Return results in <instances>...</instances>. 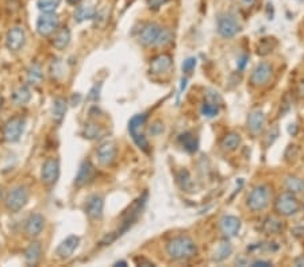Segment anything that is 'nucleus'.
I'll list each match as a JSON object with an SVG mask.
<instances>
[{"label": "nucleus", "instance_id": "obj_1", "mask_svg": "<svg viewBox=\"0 0 304 267\" xmlns=\"http://www.w3.org/2000/svg\"><path fill=\"white\" fill-rule=\"evenodd\" d=\"M146 200H148V193H144L140 198H136L135 201L131 204V206L123 213V216H122L121 228H118V231H115V232H111L108 233V235H105L104 239L100 242L101 246H108V244L113 243L114 240H117L118 236L123 235V232H126V231H127V229L135 223L138 216H140L141 212H142V209H144L145 204H146Z\"/></svg>", "mask_w": 304, "mask_h": 267}, {"label": "nucleus", "instance_id": "obj_2", "mask_svg": "<svg viewBox=\"0 0 304 267\" xmlns=\"http://www.w3.org/2000/svg\"><path fill=\"white\" fill-rule=\"evenodd\" d=\"M167 254L172 260L185 262V260L195 258L196 254H198V247L191 238L180 235V236H176L169 240L168 244H167Z\"/></svg>", "mask_w": 304, "mask_h": 267}, {"label": "nucleus", "instance_id": "obj_3", "mask_svg": "<svg viewBox=\"0 0 304 267\" xmlns=\"http://www.w3.org/2000/svg\"><path fill=\"white\" fill-rule=\"evenodd\" d=\"M146 115H135L129 122V132L135 144L145 153H149V142L144 134V126L146 123Z\"/></svg>", "mask_w": 304, "mask_h": 267}, {"label": "nucleus", "instance_id": "obj_4", "mask_svg": "<svg viewBox=\"0 0 304 267\" xmlns=\"http://www.w3.org/2000/svg\"><path fill=\"white\" fill-rule=\"evenodd\" d=\"M29 189L26 186H15L14 189L10 190L6 197V208L12 213H16L22 211L29 202Z\"/></svg>", "mask_w": 304, "mask_h": 267}, {"label": "nucleus", "instance_id": "obj_5", "mask_svg": "<svg viewBox=\"0 0 304 267\" xmlns=\"http://www.w3.org/2000/svg\"><path fill=\"white\" fill-rule=\"evenodd\" d=\"M270 201V190L266 185H257L247 196V206L253 212H260L268 206Z\"/></svg>", "mask_w": 304, "mask_h": 267}, {"label": "nucleus", "instance_id": "obj_6", "mask_svg": "<svg viewBox=\"0 0 304 267\" xmlns=\"http://www.w3.org/2000/svg\"><path fill=\"white\" fill-rule=\"evenodd\" d=\"M276 212L280 216H292L296 215L300 209V202L296 198V196L291 192H285V193L280 194L276 200L274 204Z\"/></svg>", "mask_w": 304, "mask_h": 267}, {"label": "nucleus", "instance_id": "obj_7", "mask_svg": "<svg viewBox=\"0 0 304 267\" xmlns=\"http://www.w3.org/2000/svg\"><path fill=\"white\" fill-rule=\"evenodd\" d=\"M26 127V120L22 116H14L6 122L3 127V138L10 143L18 142Z\"/></svg>", "mask_w": 304, "mask_h": 267}, {"label": "nucleus", "instance_id": "obj_8", "mask_svg": "<svg viewBox=\"0 0 304 267\" xmlns=\"http://www.w3.org/2000/svg\"><path fill=\"white\" fill-rule=\"evenodd\" d=\"M60 19L59 15L54 12H43L42 15L37 19V31L42 37H49L59 30Z\"/></svg>", "mask_w": 304, "mask_h": 267}, {"label": "nucleus", "instance_id": "obj_9", "mask_svg": "<svg viewBox=\"0 0 304 267\" xmlns=\"http://www.w3.org/2000/svg\"><path fill=\"white\" fill-rule=\"evenodd\" d=\"M84 212L91 220H101L104 212V200L100 194H92L86 200Z\"/></svg>", "mask_w": 304, "mask_h": 267}, {"label": "nucleus", "instance_id": "obj_10", "mask_svg": "<svg viewBox=\"0 0 304 267\" xmlns=\"http://www.w3.org/2000/svg\"><path fill=\"white\" fill-rule=\"evenodd\" d=\"M60 177V161L56 158H49L45 161L41 170V180L45 185H54Z\"/></svg>", "mask_w": 304, "mask_h": 267}, {"label": "nucleus", "instance_id": "obj_11", "mask_svg": "<svg viewBox=\"0 0 304 267\" xmlns=\"http://www.w3.org/2000/svg\"><path fill=\"white\" fill-rule=\"evenodd\" d=\"M273 69L266 62H261L254 68L253 73L250 76V84L253 86H264L272 80Z\"/></svg>", "mask_w": 304, "mask_h": 267}, {"label": "nucleus", "instance_id": "obj_12", "mask_svg": "<svg viewBox=\"0 0 304 267\" xmlns=\"http://www.w3.org/2000/svg\"><path fill=\"white\" fill-rule=\"evenodd\" d=\"M239 30L241 26L233 15H222L218 19V33L223 38H233Z\"/></svg>", "mask_w": 304, "mask_h": 267}, {"label": "nucleus", "instance_id": "obj_13", "mask_svg": "<svg viewBox=\"0 0 304 267\" xmlns=\"http://www.w3.org/2000/svg\"><path fill=\"white\" fill-rule=\"evenodd\" d=\"M95 175H96V169L92 165V162L91 161H82L80 167H78L76 178H74V185L78 186V188L88 185L94 181Z\"/></svg>", "mask_w": 304, "mask_h": 267}, {"label": "nucleus", "instance_id": "obj_14", "mask_svg": "<svg viewBox=\"0 0 304 267\" xmlns=\"http://www.w3.org/2000/svg\"><path fill=\"white\" fill-rule=\"evenodd\" d=\"M118 154L117 144L114 142H104L103 144L99 146V149L96 150V157L100 165L103 166H109L115 162Z\"/></svg>", "mask_w": 304, "mask_h": 267}, {"label": "nucleus", "instance_id": "obj_15", "mask_svg": "<svg viewBox=\"0 0 304 267\" xmlns=\"http://www.w3.org/2000/svg\"><path fill=\"white\" fill-rule=\"evenodd\" d=\"M219 229L225 238H234L237 236L238 232L241 231V220L235 216L227 215L223 216L219 221Z\"/></svg>", "mask_w": 304, "mask_h": 267}, {"label": "nucleus", "instance_id": "obj_16", "mask_svg": "<svg viewBox=\"0 0 304 267\" xmlns=\"http://www.w3.org/2000/svg\"><path fill=\"white\" fill-rule=\"evenodd\" d=\"M26 43V33L23 27H12L7 33L6 37V45L10 51H19Z\"/></svg>", "mask_w": 304, "mask_h": 267}, {"label": "nucleus", "instance_id": "obj_17", "mask_svg": "<svg viewBox=\"0 0 304 267\" xmlns=\"http://www.w3.org/2000/svg\"><path fill=\"white\" fill-rule=\"evenodd\" d=\"M78 244H80V238L76 236V235H70L67 239L63 240L59 244V247L56 248V255L59 256L60 259H68L77 250Z\"/></svg>", "mask_w": 304, "mask_h": 267}, {"label": "nucleus", "instance_id": "obj_18", "mask_svg": "<svg viewBox=\"0 0 304 267\" xmlns=\"http://www.w3.org/2000/svg\"><path fill=\"white\" fill-rule=\"evenodd\" d=\"M161 26H158L157 23H148L146 26H144V28L140 33V43L144 46H152L156 45L157 39L160 37L161 33Z\"/></svg>", "mask_w": 304, "mask_h": 267}, {"label": "nucleus", "instance_id": "obj_19", "mask_svg": "<svg viewBox=\"0 0 304 267\" xmlns=\"http://www.w3.org/2000/svg\"><path fill=\"white\" fill-rule=\"evenodd\" d=\"M265 127V115L261 109H254L247 116V130L253 135H260Z\"/></svg>", "mask_w": 304, "mask_h": 267}, {"label": "nucleus", "instance_id": "obj_20", "mask_svg": "<svg viewBox=\"0 0 304 267\" xmlns=\"http://www.w3.org/2000/svg\"><path fill=\"white\" fill-rule=\"evenodd\" d=\"M43 227H45V219H43V216H41L39 213H33V215H30L27 217V220H26L24 231L27 233V236L35 238L42 232Z\"/></svg>", "mask_w": 304, "mask_h": 267}, {"label": "nucleus", "instance_id": "obj_21", "mask_svg": "<svg viewBox=\"0 0 304 267\" xmlns=\"http://www.w3.org/2000/svg\"><path fill=\"white\" fill-rule=\"evenodd\" d=\"M172 57L169 54H160L150 62L149 70L152 74H164L172 68Z\"/></svg>", "mask_w": 304, "mask_h": 267}, {"label": "nucleus", "instance_id": "obj_22", "mask_svg": "<svg viewBox=\"0 0 304 267\" xmlns=\"http://www.w3.org/2000/svg\"><path fill=\"white\" fill-rule=\"evenodd\" d=\"M42 258V246L39 242H33L30 243L26 251H24V260L29 266H35Z\"/></svg>", "mask_w": 304, "mask_h": 267}, {"label": "nucleus", "instance_id": "obj_23", "mask_svg": "<svg viewBox=\"0 0 304 267\" xmlns=\"http://www.w3.org/2000/svg\"><path fill=\"white\" fill-rule=\"evenodd\" d=\"M96 16V8L91 4H84L77 7V10L74 11V20L77 23H82L86 20H92Z\"/></svg>", "mask_w": 304, "mask_h": 267}, {"label": "nucleus", "instance_id": "obj_24", "mask_svg": "<svg viewBox=\"0 0 304 267\" xmlns=\"http://www.w3.org/2000/svg\"><path fill=\"white\" fill-rule=\"evenodd\" d=\"M70 38H72V37H70L69 28L63 27V28H60V30L56 31L51 43H53V46H54L56 49H59V50H64V49H65V47L69 45Z\"/></svg>", "mask_w": 304, "mask_h": 267}, {"label": "nucleus", "instance_id": "obj_25", "mask_svg": "<svg viewBox=\"0 0 304 267\" xmlns=\"http://www.w3.org/2000/svg\"><path fill=\"white\" fill-rule=\"evenodd\" d=\"M231 252H233V246H231L230 242L227 240V238H225V239L218 244L216 250H215L212 260H215V262H222V260L227 259V258L231 255Z\"/></svg>", "mask_w": 304, "mask_h": 267}, {"label": "nucleus", "instance_id": "obj_26", "mask_svg": "<svg viewBox=\"0 0 304 267\" xmlns=\"http://www.w3.org/2000/svg\"><path fill=\"white\" fill-rule=\"evenodd\" d=\"M179 142L188 153H196L199 147V140L192 132H184L179 136Z\"/></svg>", "mask_w": 304, "mask_h": 267}, {"label": "nucleus", "instance_id": "obj_27", "mask_svg": "<svg viewBox=\"0 0 304 267\" xmlns=\"http://www.w3.org/2000/svg\"><path fill=\"white\" fill-rule=\"evenodd\" d=\"M68 105L67 101L59 97L53 101V107H51V112H53V119L57 122V123H61L63 119L65 117V113H67Z\"/></svg>", "mask_w": 304, "mask_h": 267}, {"label": "nucleus", "instance_id": "obj_28", "mask_svg": "<svg viewBox=\"0 0 304 267\" xmlns=\"http://www.w3.org/2000/svg\"><path fill=\"white\" fill-rule=\"evenodd\" d=\"M30 100H32V92L27 86H19L12 93V101L16 105H26Z\"/></svg>", "mask_w": 304, "mask_h": 267}, {"label": "nucleus", "instance_id": "obj_29", "mask_svg": "<svg viewBox=\"0 0 304 267\" xmlns=\"http://www.w3.org/2000/svg\"><path fill=\"white\" fill-rule=\"evenodd\" d=\"M284 185L287 188V190L293 194L303 193L304 192V180L295 177V175H288V177L285 178Z\"/></svg>", "mask_w": 304, "mask_h": 267}, {"label": "nucleus", "instance_id": "obj_30", "mask_svg": "<svg viewBox=\"0 0 304 267\" xmlns=\"http://www.w3.org/2000/svg\"><path fill=\"white\" fill-rule=\"evenodd\" d=\"M223 150L226 151H234L237 150L239 146H241V136L235 134V132H230L227 134L225 138L222 139V143H220Z\"/></svg>", "mask_w": 304, "mask_h": 267}, {"label": "nucleus", "instance_id": "obj_31", "mask_svg": "<svg viewBox=\"0 0 304 267\" xmlns=\"http://www.w3.org/2000/svg\"><path fill=\"white\" fill-rule=\"evenodd\" d=\"M43 73L38 64H33L27 70V82L30 85H38L42 81Z\"/></svg>", "mask_w": 304, "mask_h": 267}, {"label": "nucleus", "instance_id": "obj_32", "mask_svg": "<svg viewBox=\"0 0 304 267\" xmlns=\"http://www.w3.org/2000/svg\"><path fill=\"white\" fill-rule=\"evenodd\" d=\"M262 231L266 233V235H277L283 231V224H281L279 220H274L272 217L266 219L264 221V225H262Z\"/></svg>", "mask_w": 304, "mask_h": 267}, {"label": "nucleus", "instance_id": "obj_33", "mask_svg": "<svg viewBox=\"0 0 304 267\" xmlns=\"http://www.w3.org/2000/svg\"><path fill=\"white\" fill-rule=\"evenodd\" d=\"M60 4H61V0H38L37 7L42 12H54Z\"/></svg>", "mask_w": 304, "mask_h": 267}, {"label": "nucleus", "instance_id": "obj_34", "mask_svg": "<svg viewBox=\"0 0 304 267\" xmlns=\"http://www.w3.org/2000/svg\"><path fill=\"white\" fill-rule=\"evenodd\" d=\"M203 116L206 117H215L219 113V104L211 103V101H204L202 105Z\"/></svg>", "mask_w": 304, "mask_h": 267}, {"label": "nucleus", "instance_id": "obj_35", "mask_svg": "<svg viewBox=\"0 0 304 267\" xmlns=\"http://www.w3.org/2000/svg\"><path fill=\"white\" fill-rule=\"evenodd\" d=\"M101 135V128L99 127L98 124H86L84 126V138L88 139H96Z\"/></svg>", "mask_w": 304, "mask_h": 267}, {"label": "nucleus", "instance_id": "obj_36", "mask_svg": "<svg viewBox=\"0 0 304 267\" xmlns=\"http://www.w3.org/2000/svg\"><path fill=\"white\" fill-rule=\"evenodd\" d=\"M177 182L179 185L181 186V189L184 190H189L192 186V180L189 177V173L187 170H180L179 174H177Z\"/></svg>", "mask_w": 304, "mask_h": 267}, {"label": "nucleus", "instance_id": "obj_37", "mask_svg": "<svg viewBox=\"0 0 304 267\" xmlns=\"http://www.w3.org/2000/svg\"><path fill=\"white\" fill-rule=\"evenodd\" d=\"M272 42H274V39H273V38L262 39L261 43L258 45V50H257L258 54H261V55L269 54L270 51H272L273 47L276 46V43H273V45H270V43H272Z\"/></svg>", "mask_w": 304, "mask_h": 267}, {"label": "nucleus", "instance_id": "obj_38", "mask_svg": "<svg viewBox=\"0 0 304 267\" xmlns=\"http://www.w3.org/2000/svg\"><path fill=\"white\" fill-rule=\"evenodd\" d=\"M172 39H173V34H172V31L169 28H161L160 37L157 39L156 45L157 46H167L168 43L172 42Z\"/></svg>", "mask_w": 304, "mask_h": 267}, {"label": "nucleus", "instance_id": "obj_39", "mask_svg": "<svg viewBox=\"0 0 304 267\" xmlns=\"http://www.w3.org/2000/svg\"><path fill=\"white\" fill-rule=\"evenodd\" d=\"M181 68H183L184 73H187V74L192 73V72H194V69L196 68V58H194V57H189V58H187L185 61L183 62Z\"/></svg>", "mask_w": 304, "mask_h": 267}, {"label": "nucleus", "instance_id": "obj_40", "mask_svg": "<svg viewBox=\"0 0 304 267\" xmlns=\"http://www.w3.org/2000/svg\"><path fill=\"white\" fill-rule=\"evenodd\" d=\"M169 0H148L149 7L153 8V10H157V8H160L162 4L168 3Z\"/></svg>", "mask_w": 304, "mask_h": 267}, {"label": "nucleus", "instance_id": "obj_41", "mask_svg": "<svg viewBox=\"0 0 304 267\" xmlns=\"http://www.w3.org/2000/svg\"><path fill=\"white\" fill-rule=\"evenodd\" d=\"M135 263L141 264V266H154V263H153V262L144 259V258H136Z\"/></svg>", "mask_w": 304, "mask_h": 267}, {"label": "nucleus", "instance_id": "obj_42", "mask_svg": "<svg viewBox=\"0 0 304 267\" xmlns=\"http://www.w3.org/2000/svg\"><path fill=\"white\" fill-rule=\"evenodd\" d=\"M252 266H272V263L268 262V260H256Z\"/></svg>", "mask_w": 304, "mask_h": 267}, {"label": "nucleus", "instance_id": "obj_43", "mask_svg": "<svg viewBox=\"0 0 304 267\" xmlns=\"http://www.w3.org/2000/svg\"><path fill=\"white\" fill-rule=\"evenodd\" d=\"M257 0H241V3L245 6V7H252Z\"/></svg>", "mask_w": 304, "mask_h": 267}, {"label": "nucleus", "instance_id": "obj_44", "mask_svg": "<svg viewBox=\"0 0 304 267\" xmlns=\"http://www.w3.org/2000/svg\"><path fill=\"white\" fill-rule=\"evenodd\" d=\"M94 89H98V91H100V84H99V85H95ZM90 99H94V100H98L99 95H96V93H94V92H91Z\"/></svg>", "mask_w": 304, "mask_h": 267}, {"label": "nucleus", "instance_id": "obj_45", "mask_svg": "<svg viewBox=\"0 0 304 267\" xmlns=\"http://www.w3.org/2000/svg\"><path fill=\"white\" fill-rule=\"evenodd\" d=\"M246 60H247V55H243L239 61H241V65H239V69H243L246 65Z\"/></svg>", "mask_w": 304, "mask_h": 267}, {"label": "nucleus", "instance_id": "obj_46", "mask_svg": "<svg viewBox=\"0 0 304 267\" xmlns=\"http://www.w3.org/2000/svg\"><path fill=\"white\" fill-rule=\"evenodd\" d=\"M68 3L70 4V6H76V4H78L81 0H67Z\"/></svg>", "mask_w": 304, "mask_h": 267}, {"label": "nucleus", "instance_id": "obj_47", "mask_svg": "<svg viewBox=\"0 0 304 267\" xmlns=\"http://www.w3.org/2000/svg\"><path fill=\"white\" fill-rule=\"evenodd\" d=\"M296 266H300V264H304V258H299V259H296Z\"/></svg>", "mask_w": 304, "mask_h": 267}, {"label": "nucleus", "instance_id": "obj_48", "mask_svg": "<svg viewBox=\"0 0 304 267\" xmlns=\"http://www.w3.org/2000/svg\"><path fill=\"white\" fill-rule=\"evenodd\" d=\"M119 264H122V266H126L127 263H126V262H117V263L114 264V266H119Z\"/></svg>", "mask_w": 304, "mask_h": 267}, {"label": "nucleus", "instance_id": "obj_49", "mask_svg": "<svg viewBox=\"0 0 304 267\" xmlns=\"http://www.w3.org/2000/svg\"><path fill=\"white\" fill-rule=\"evenodd\" d=\"M2 105H3V97L0 96V108H2Z\"/></svg>", "mask_w": 304, "mask_h": 267}, {"label": "nucleus", "instance_id": "obj_50", "mask_svg": "<svg viewBox=\"0 0 304 267\" xmlns=\"http://www.w3.org/2000/svg\"><path fill=\"white\" fill-rule=\"evenodd\" d=\"M2 197H3V192H2V188H0V200H2Z\"/></svg>", "mask_w": 304, "mask_h": 267}]
</instances>
